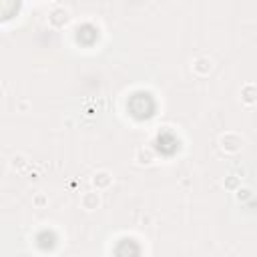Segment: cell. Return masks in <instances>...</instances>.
I'll return each instance as SVG.
<instances>
[{
	"label": "cell",
	"mask_w": 257,
	"mask_h": 257,
	"mask_svg": "<svg viewBox=\"0 0 257 257\" xmlns=\"http://www.w3.org/2000/svg\"><path fill=\"white\" fill-rule=\"evenodd\" d=\"M128 112L137 120H145V118L153 116V112H155V98L149 92H143V90L131 94V98H128Z\"/></svg>",
	"instance_id": "6da1fadb"
},
{
	"label": "cell",
	"mask_w": 257,
	"mask_h": 257,
	"mask_svg": "<svg viewBox=\"0 0 257 257\" xmlns=\"http://www.w3.org/2000/svg\"><path fill=\"white\" fill-rule=\"evenodd\" d=\"M157 149L163 153V155H173L177 149H179V139L169 133V131H163L159 137H157Z\"/></svg>",
	"instance_id": "7a4b0ae2"
},
{
	"label": "cell",
	"mask_w": 257,
	"mask_h": 257,
	"mask_svg": "<svg viewBox=\"0 0 257 257\" xmlns=\"http://www.w3.org/2000/svg\"><path fill=\"white\" fill-rule=\"evenodd\" d=\"M76 38H78V42H82V44H92V42L98 38V30H96L92 24H82V26L76 30Z\"/></svg>",
	"instance_id": "3957f363"
},
{
	"label": "cell",
	"mask_w": 257,
	"mask_h": 257,
	"mask_svg": "<svg viewBox=\"0 0 257 257\" xmlns=\"http://www.w3.org/2000/svg\"><path fill=\"white\" fill-rule=\"evenodd\" d=\"M141 249L133 239H122L120 245L116 247V255H137Z\"/></svg>",
	"instance_id": "277c9868"
},
{
	"label": "cell",
	"mask_w": 257,
	"mask_h": 257,
	"mask_svg": "<svg viewBox=\"0 0 257 257\" xmlns=\"http://www.w3.org/2000/svg\"><path fill=\"white\" fill-rule=\"evenodd\" d=\"M36 241H38V247L40 249H52L54 243H56V237H54L52 231H42V233H38Z\"/></svg>",
	"instance_id": "5b68a950"
},
{
	"label": "cell",
	"mask_w": 257,
	"mask_h": 257,
	"mask_svg": "<svg viewBox=\"0 0 257 257\" xmlns=\"http://www.w3.org/2000/svg\"><path fill=\"white\" fill-rule=\"evenodd\" d=\"M0 6H2V18L8 20L18 10V0H2Z\"/></svg>",
	"instance_id": "8992f818"
}]
</instances>
